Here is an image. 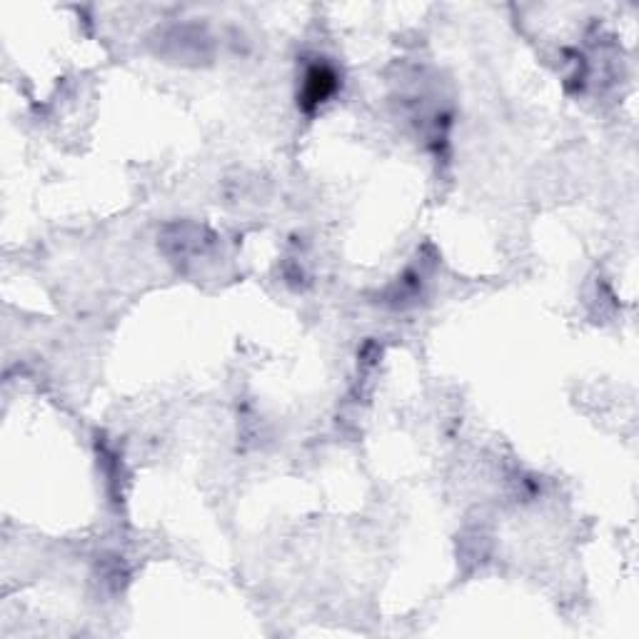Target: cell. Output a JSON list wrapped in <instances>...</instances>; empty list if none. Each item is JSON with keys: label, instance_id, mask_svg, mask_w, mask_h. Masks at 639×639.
Instances as JSON below:
<instances>
[{"label": "cell", "instance_id": "obj_1", "mask_svg": "<svg viewBox=\"0 0 639 639\" xmlns=\"http://www.w3.org/2000/svg\"><path fill=\"white\" fill-rule=\"evenodd\" d=\"M335 90H337V73L330 68V65L318 63L313 65V68H308V73H305L303 95H300V100H303L305 108L315 110L320 108L325 100H330L332 95H335Z\"/></svg>", "mask_w": 639, "mask_h": 639}]
</instances>
